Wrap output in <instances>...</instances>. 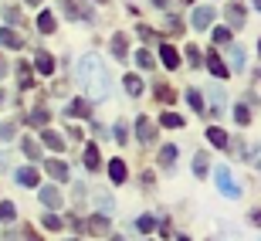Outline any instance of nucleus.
Listing matches in <instances>:
<instances>
[{
  "instance_id": "f257e3e1",
  "label": "nucleus",
  "mask_w": 261,
  "mask_h": 241,
  "mask_svg": "<svg viewBox=\"0 0 261 241\" xmlns=\"http://www.w3.org/2000/svg\"><path fill=\"white\" fill-rule=\"evenodd\" d=\"M78 85H85L88 99H95V102L109 99V71L95 55H85L78 61Z\"/></svg>"
},
{
  "instance_id": "f03ea898",
  "label": "nucleus",
  "mask_w": 261,
  "mask_h": 241,
  "mask_svg": "<svg viewBox=\"0 0 261 241\" xmlns=\"http://www.w3.org/2000/svg\"><path fill=\"white\" fill-rule=\"evenodd\" d=\"M214 180H217V187H221L224 197H241V187L234 183L231 166H217V170H214Z\"/></svg>"
},
{
  "instance_id": "7ed1b4c3",
  "label": "nucleus",
  "mask_w": 261,
  "mask_h": 241,
  "mask_svg": "<svg viewBox=\"0 0 261 241\" xmlns=\"http://www.w3.org/2000/svg\"><path fill=\"white\" fill-rule=\"evenodd\" d=\"M85 231L88 234H95V238H106L109 231H112V221H109V214H92L85 224Z\"/></svg>"
},
{
  "instance_id": "20e7f679",
  "label": "nucleus",
  "mask_w": 261,
  "mask_h": 241,
  "mask_svg": "<svg viewBox=\"0 0 261 241\" xmlns=\"http://www.w3.org/2000/svg\"><path fill=\"white\" fill-rule=\"evenodd\" d=\"M190 24H194L197 31H207L214 24V7L211 4H203V7H197L194 14H190Z\"/></svg>"
},
{
  "instance_id": "39448f33",
  "label": "nucleus",
  "mask_w": 261,
  "mask_h": 241,
  "mask_svg": "<svg viewBox=\"0 0 261 241\" xmlns=\"http://www.w3.org/2000/svg\"><path fill=\"white\" fill-rule=\"evenodd\" d=\"M38 197H41V204H44L48 211H58L61 201H65V197H61V190H58V187H51V183H48V187H41Z\"/></svg>"
},
{
  "instance_id": "423d86ee",
  "label": "nucleus",
  "mask_w": 261,
  "mask_h": 241,
  "mask_svg": "<svg viewBox=\"0 0 261 241\" xmlns=\"http://www.w3.org/2000/svg\"><path fill=\"white\" fill-rule=\"evenodd\" d=\"M65 116L68 119H88V116H92V109H88L85 99H71V102L65 106Z\"/></svg>"
},
{
  "instance_id": "0eeeda50",
  "label": "nucleus",
  "mask_w": 261,
  "mask_h": 241,
  "mask_svg": "<svg viewBox=\"0 0 261 241\" xmlns=\"http://www.w3.org/2000/svg\"><path fill=\"white\" fill-rule=\"evenodd\" d=\"M0 48L17 51V48H24V38H20L14 28H0Z\"/></svg>"
},
{
  "instance_id": "6e6552de",
  "label": "nucleus",
  "mask_w": 261,
  "mask_h": 241,
  "mask_svg": "<svg viewBox=\"0 0 261 241\" xmlns=\"http://www.w3.org/2000/svg\"><path fill=\"white\" fill-rule=\"evenodd\" d=\"M136 136H139V143H153V139H156V126L149 123L146 116H139V119H136Z\"/></svg>"
},
{
  "instance_id": "1a4fd4ad",
  "label": "nucleus",
  "mask_w": 261,
  "mask_h": 241,
  "mask_svg": "<svg viewBox=\"0 0 261 241\" xmlns=\"http://www.w3.org/2000/svg\"><path fill=\"white\" fill-rule=\"evenodd\" d=\"M41 143L48 146V150H55V153H61V150H65V139H61L55 129H48V126H41Z\"/></svg>"
},
{
  "instance_id": "9d476101",
  "label": "nucleus",
  "mask_w": 261,
  "mask_h": 241,
  "mask_svg": "<svg viewBox=\"0 0 261 241\" xmlns=\"http://www.w3.org/2000/svg\"><path fill=\"white\" fill-rule=\"evenodd\" d=\"M207 68H211L217 78H227V75H231V68L221 61V55H217V51H211V55H207Z\"/></svg>"
},
{
  "instance_id": "9b49d317",
  "label": "nucleus",
  "mask_w": 261,
  "mask_h": 241,
  "mask_svg": "<svg viewBox=\"0 0 261 241\" xmlns=\"http://www.w3.org/2000/svg\"><path fill=\"white\" fill-rule=\"evenodd\" d=\"M44 170H48V177H55V180H68V163L65 160H48Z\"/></svg>"
},
{
  "instance_id": "f8f14e48",
  "label": "nucleus",
  "mask_w": 261,
  "mask_h": 241,
  "mask_svg": "<svg viewBox=\"0 0 261 241\" xmlns=\"http://www.w3.org/2000/svg\"><path fill=\"white\" fill-rule=\"evenodd\" d=\"M14 180L24 183V187H38V170L34 166H20L17 174H14Z\"/></svg>"
},
{
  "instance_id": "ddd939ff",
  "label": "nucleus",
  "mask_w": 261,
  "mask_h": 241,
  "mask_svg": "<svg viewBox=\"0 0 261 241\" xmlns=\"http://www.w3.org/2000/svg\"><path fill=\"white\" fill-rule=\"evenodd\" d=\"M160 58H163L166 68H180V51L170 48V44H160Z\"/></svg>"
},
{
  "instance_id": "4468645a",
  "label": "nucleus",
  "mask_w": 261,
  "mask_h": 241,
  "mask_svg": "<svg viewBox=\"0 0 261 241\" xmlns=\"http://www.w3.org/2000/svg\"><path fill=\"white\" fill-rule=\"evenodd\" d=\"M244 65H248L244 48H241V44H231V71H244Z\"/></svg>"
},
{
  "instance_id": "2eb2a0df",
  "label": "nucleus",
  "mask_w": 261,
  "mask_h": 241,
  "mask_svg": "<svg viewBox=\"0 0 261 241\" xmlns=\"http://www.w3.org/2000/svg\"><path fill=\"white\" fill-rule=\"evenodd\" d=\"M85 166H88V170H102V156H98V146L95 143L85 146Z\"/></svg>"
},
{
  "instance_id": "dca6fc26",
  "label": "nucleus",
  "mask_w": 261,
  "mask_h": 241,
  "mask_svg": "<svg viewBox=\"0 0 261 241\" xmlns=\"http://www.w3.org/2000/svg\"><path fill=\"white\" fill-rule=\"evenodd\" d=\"M38 28H41V34H51V31L58 28V20H55L51 10H41V14H38Z\"/></svg>"
},
{
  "instance_id": "f3484780",
  "label": "nucleus",
  "mask_w": 261,
  "mask_h": 241,
  "mask_svg": "<svg viewBox=\"0 0 261 241\" xmlns=\"http://www.w3.org/2000/svg\"><path fill=\"white\" fill-rule=\"evenodd\" d=\"M112 55H116L119 61H126V58H129V48H126V34H122V31H119L116 38H112Z\"/></svg>"
},
{
  "instance_id": "a211bd4d",
  "label": "nucleus",
  "mask_w": 261,
  "mask_h": 241,
  "mask_svg": "<svg viewBox=\"0 0 261 241\" xmlns=\"http://www.w3.org/2000/svg\"><path fill=\"white\" fill-rule=\"evenodd\" d=\"M244 17H248V14H244L241 4H231V7H227V20H231V31H234V28H241Z\"/></svg>"
},
{
  "instance_id": "6ab92c4d",
  "label": "nucleus",
  "mask_w": 261,
  "mask_h": 241,
  "mask_svg": "<svg viewBox=\"0 0 261 241\" xmlns=\"http://www.w3.org/2000/svg\"><path fill=\"white\" fill-rule=\"evenodd\" d=\"M207 139H211L217 150H227V133H224V129H217V126H211V129H207Z\"/></svg>"
},
{
  "instance_id": "aec40b11",
  "label": "nucleus",
  "mask_w": 261,
  "mask_h": 241,
  "mask_svg": "<svg viewBox=\"0 0 261 241\" xmlns=\"http://www.w3.org/2000/svg\"><path fill=\"white\" fill-rule=\"evenodd\" d=\"M34 68H38L41 75H51V71H55V58H51L48 51H41V55H38V61H34Z\"/></svg>"
},
{
  "instance_id": "412c9836",
  "label": "nucleus",
  "mask_w": 261,
  "mask_h": 241,
  "mask_svg": "<svg viewBox=\"0 0 261 241\" xmlns=\"http://www.w3.org/2000/svg\"><path fill=\"white\" fill-rule=\"evenodd\" d=\"M109 177L116 183H126V163H122V160H112V163H109Z\"/></svg>"
},
{
  "instance_id": "4be33fe9",
  "label": "nucleus",
  "mask_w": 261,
  "mask_h": 241,
  "mask_svg": "<svg viewBox=\"0 0 261 241\" xmlns=\"http://www.w3.org/2000/svg\"><path fill=\"white\" fill-rule=\"evenodd\" d=\"M17 82H20V88H31V85H34V71H31L24 61L17 65Z\"/></svg>"
},
{
  "instance_id": "5701e85b",
  "label": "nucleus",
  "mask_w": 261,
  "mask_h": 241,
  "mask_svg": "<svg viewBox=\"0 0 261 241\" xmlns=\"http://www.w3.org/2000/svg\"><path fill=\"white\" fill-rule=\"evenodd\" d=\"M207 170H211V156H207V153H197L194 156V174L197 177H207Z\"/></svg>"
},
{
  "instance_id": "b1692460",
  "label": "nucleus",
  "mask_w": 261,
  "mask_h": 241,
  "mask_svg": "<svg viewBox=\"0 0 261 241\" xmlns=\"http://www.w3.org/2000/svg\"><path fill=\"white\" fill-rule=\"evenodd\" d=\"M41 224H44V231H61V224H65V221H61L55 211H48L44 218H41Z\"/></svg>"
},
{
  "instance_id": "393cba45",
  "label": "nucleus",
  "mask_w": 261,
  "mask_h": 241,
  "mask_svg": "<svg viewBox=\"0 0 261 241\" xmlns=\"http://www.w3.org/2000/svg\"><path fill=\"white\" fill-rule=\"evenodd\" d=\"M122 85H126V92L129 95H143V78H136V75H126V82H122Z\"/></svg>"
},
{
  "instance_id": "a878e982",
  "label": "nucleus",
  "mask_w": 261,
  "mask_h": 241,
  "mask_svg": "<svg viewBox=\"0 0 261 241\" xmlns=\"http://www.w3.org/2000/svg\"><path fill=\"white\" fill-rule=\"evenodd\" d=\"M4 20H7V24H20V20H24V10L7 4V7H4Z\"/></svg>"
},
{
  "instance_id": "bb28decb",
  "label": "nucleus",
  "mask_w": 261,
  "mask_h": 241,
  "mask_svg": "<svg viewBox=\"0 0 261 241\" xmlns=\"http://www.w3.org/2000/svg\"><path fill=\"white\" fill-rule=\"evenodd\" d=\"M160 163H163V166H173V163H176V146L166 143L163 150H160Z\"/></svg>"
},
{
  "instance_id": "cd10ccee",
  "label": "nucleus",
  "mask_w": 261,
  "mask_h": 241,
  "mask_svg": "<svg viewBox=\"0 0 261 241\" xmlns=\"http://www.w3.org/2000/svg\"><path fill=\"white\" fill-rule=\"evenodd\" d=\"M160 123H163L166 129H180V126H184V116H176V112H163Z\"/></svg>"
},
{
  "instance_id": "c85d7f7f",
  "label": "nucleus",
  "mask_w": 261,
  "mask_h": 241,
  "mask_svg": "<svg viewBox=\"0 0 261 241\" xmlns=\"http://www.w3.org/2000/svg\"><path fill=\"white\" fill-rule=\"evenodd\" d=\"M133 61H136L139 68H153V55H149L146 48H139V51H136V55H133Z\"/></svg>"
},
{
  "instance_id": "c756f323",
  "label": "nucleus",
  "mask_w": 261,
  "mask_h": 241,
  "mask_svg": "<svg viewBox=\"0 0 261 241\" xmlns=\"http://www.w3.org/2000/svg\"><path fill=\"white\" fill-rule=\"evenodd\" d=\"M14 136H17V123H14V119L0 123V139H14Z\"/></svg>"
},
{
  "instance_id": "7c9ffc66",
  "label": "nucleus",
  "mask_w": 261,
  "mask_h": 241,
  "mask_svg": "<svg viewBox=\"0 0 261 241\" xmlns=\"http://www.w3.org/2000/svg\"><path fill=\"white\" fill-rule=\"evenodd\" d=\"M156 99H160V102H173L176 92H173L170 85H163V82H160V85H156Z\"/></svg>"
},
{
  "instance_id": "2f4dec72",
  "label": "nucleus",
  "mask_w": 261,
  "mask_h": 241,
  "mask_svg": "<svg viewBox=\"0 0 261 241\" xmlns=\"http://www.w3.org/2000/svg\"><path fill=\"white\" fill-rule=\"evenodd\" d=\"M136 228H139V231H143V234H149V231H153V228H156V218H153V214H143V218L136 221Z\"/></svg>"
},
{
  "instance_id": "473e14b6",
  "label": "nucleus",
  "mask_w": 261,
  "mask_h": 241,
  "mask_svg": "<svg viewBox=\"0 0 261 241\" xmlns=\"http://www.w3.org/2000/svg\"><path fill=\"white\" fill-rule=\"evenodd\" d=\"M20 150H24V156H31V160H38V156H41V146L34 143V139H24V143H20Z\"/></svg>"
},
{
  "instance_id": "72a5a7b5",
  "label": "nucleus",
  "mask_w": 261,
  "mask_h": 241,
  "mask_svg": "<svg viewBox=\"0 0 261 241\" xmlns=\"http://www.w3.org/2000/svg\"><path fill=\"white\" fill-rule=\"evenodd\" d=\"M14 214H17V207L10 201H0V221H14Z\"/></svg>"
},
{
  "instance_id": "f704fd0d",
  "label": "nucleus",
  "mask_w": 261,
  "mask_h": 241,
  "mask_svg": "<svg viewBox=\"0 0 261 241\" xmlns=\"http://www.w3.org/2000/svg\"><path fill=\"white\" fill-rule=\"evenodd\" d=\"M211 34H214V41H217V44H231V28H214Z\"/></svg>"
},
{
  "instance_id": "c9c22d12",
  "label": "nucleus",
  "mask_w": 261,
  "mask_h": 241,
  "mask_svg": "<svg viewBox=\"0 0 261 241\" xmlns=\"http://www.w3.org/2000/svg\"><path fill=\"white\" fill-rule=\"evenodd\" d=\"M187 102H190V109H194V112H203V99H200V92H194V88H190V92H187Z\"/></svg>"
},
{
  "instance_id": "e433bc0d",
  "label": "nucleus",
  "mask_w": 261,
  "mask_h": 241,
  "mask_svg": "<svg viewBox=\"0 0 261 241\" xmlns=\"http://www.w3.org/2000/svg\"><path fill=\"white\" fill-rule=\"evenodd\" d=\"M28 123L31 126H48V112H44V109H34V112L28 116Z\"/></svg>"
},
{
  "instance_id": "4c0bfd02",
  "label": "nucleus",
  "mask_w": 261,
  "mask_h": 241,
  "mask_svg": "<svg viewBox=\"0 0 261 241\" xmlns=\"http://www.w3.org/2000/svg\"><path fill=\"white\" fill-rule=\"evenodd\" d=\"M234 123H238V126H248V123H251V112H248L244 106H238V109H234Z\"/></svg>"
},
{
  "instance_id": "58836bf2",
  "label": "nucleus",
  "mask_w": 261,
  "mask_h": 241,
  "mask_svg": "<svg viewBox=\"0 0 261 241\" xmlns=\"http://www.w3.org/2000/svg\"><path fill=\"white\" fill-rule=\"evenodd\" d=\"M187 61H190V65H200V48H197V44H187Z\"/></svg>"
},
{
  "instance_id": "ea45409f",
  "label": "nucleus",
  "mask_w": 261,
  "mask_h": 241,
  "mask_svg": "<svg viewBox=\"0 0 261 241\" xmlns=\"http://www.w3.org/2000/svg\"><path fill=\"white\" fill-rule=\"evenodd\" d=\"M112 133H116L119 143H129V126L126 123H116V129H112Z\"/></svg>"
},
{
  "instance_id": "a19ab883",
  "label": "nucleus",
  "mask_w": 261,
  "mask_h": 241,
  "mask_svg": "<svg viewBox=\"0 0 261 241\" xmlns=\"http://www.w3.org/2000/svg\"><path fill=\"white\" fill-rule=\"evenodd\" d=\"M65 224H68V228H71V231H85V221H78V218H75V214H71V218H65Z\"/></svg>"
},
{
  "instance_id": "79ce46f5",
  "label": "nucleus",
  "mask_w": 261,
  "mask_h": 241,
  "mask_svg": "<svg viewBox=\"0 0 261 241\" xmlns=\"http://www.w3.org/2000/svg\"><path fill=\"white\" fill-rule=\"evenodd\" d=\"M136 34H139L143 41H153V28H146V24H139V28H136Z\"/></svg>"
},
{
  "instance_id": "37998d69",
  "label": "nucleus",
  "mask_w": 261,
  "mask_h": 241,
  "mask_svg": "<svg viewBox=\"0 0 261 241\" xmlns=\"http://www.w3.org/2000/svg\"><path fill=\"white\" fill-rule=\"evenodd\" d=\"M98 211H112V197H98Z\"/></svg>"
},
{
  "instance_id": "c03bdc74",
  "label": "nucleus",
  "mask_w": 261,
  "mask_h": 241,
  "mask_svg": "<svg viewBox=\"0 0 261 241\" xmlns=\"http://www.w3.org/2000/svg\"><path fill=\"white\" fill-rule=\"evenodd\" d=\"M251 163H254V166L261 170V150H251Z\"/></svg>"
},
{
  "instance_id": "a18cd8bd",
  "label": "nucleus",
  "mask_w": 261,
  "mask_h": 241,
  "mask_svg": "<svg viewBox=\"0 0 261 241\" xmlns=\"http://www.w3.org/2000/svg\"><path fill=\"white\" fill-rule=\"evenodd\" d=\"M24 241H41V238H38L34 231H31V228H24Z\"/></svg>"
},
{
  "instance_id": "49530a36",
  "label": "nucleus",
  "mask_w": 261,
  "mask_h": 241,
  "mask_svg": "<svg viewBox=\"0 0 261 241\" xmlns=\"http://www.w3.org/2000/svg\"><path fill=\"white\" fill-rule=\"evenodd\" d=\"M251 224H254V228H261V211H251Z\"/></svg>"
},
{
  "instance_id": "de8ad7c7",
  "label": "nucleus",
  "mask_w": 261,
  "mask_h": 241,
  "mask_svg": "<svg viewBox=\"0 0 261 241\" xmlns=\"http://www.w3.org/2000/svg\"><path fill=\"white\" fill-rule=\"evenodd\" d=\"M4 75H7V61L0 58V78H4Z\"/></svg>"
},
{
  "instance_id": "09e8293b",
  "label": "nucleus",
  "mask_w": 261,
  "mask_h": 241,
  "mask_svg": "<svg viewBox=\"0 0 261 241\" xmlns=\"http://www.w3.org/2000/svg\"><path fill=\"white\" fill-rule=\"evenodd\" d=\"M156 7H170V0H153Z\"/></svg>"
},
{
  "instance_id": "8fccbe9b",
  "label": "nucleus",
  "mask_w": 261,
  "mask_h": 241,
  "mask_svg": "<svg viewBox=\"0 0 261 241\" xmlns=\"http://www.w3.org/2000/svg\"><path fill=\"white\" fill-rule=\"evenodd\" d=\"M176 241H190V238H187V234H180V238H176Z\"/></svg>"
},
{
  "instance_id": "3c124183",
  "label": "nucleus",
  "mask_w": 261,
  "mask_h": 241,
  "mask_svg": "<svg viewBox=\"0 0 261 241\" xmlns=\"http://www.w3.org/2000/svg\"><path fill=\"white\" fill-rule=\"evenodd\" d=\"M24 4H41V0H24Z\"/></svg>"
},
{
  "instance_id": "603ef678",
  "label": "nucleus",
  "mask_w": 261,
  "mask_h": 241,
  "mask_svg": "<svg viewBox=\"0 0 261 241\" xmlns=\"http://www.w3.org/2000/svg\"><path fill=\"white\" fill-rule=\"evenodd\" d=\"M254 7H258V10H261V0H254Z\"/></svg>"
},
{
  "instance_id": "864d4df0",
  "label": "nucleus",
  "mask_w": 261,
  "mask_h": 241,
  "mask_svg": "<svg viewBox=\"0 0 261 241\" xmlns=\"http://www.w3.org/2000/svg\"><path fill=\"white\" fill-rule=\"evenodd\" d=\"M109 241H122V238H109Z\"/></svg>"
},
{
  "instance_id": "5fc2aeb1",
  "label": "nucleus",
  "mask_w": 261,
  "mask_h": 241,
  "mask_svg": "<svg viewBox=\"0 0 261 241\" xmlns=\"http://www.w3.org/2000/svg\"><path fill=\"white\" fill-rule=\"evenodd\" d=\"M258 51H261V41H258Z\"/></svg>"
},
{
  "instance_id": "6e6d98bb",
  "label": "nucleus",
  "mask_w": 261,
  "mask_h": 241,
  "mask_svg": "<svg viewBox=\"0 0 261 241\" xmlns=\"http://www.w3.org/2000/svg\"><path fill=\"white\" fill-rule=\"evenodd\" d=\"M68 241H78V238H68Z\"/></svg>"
}]
</instances>
